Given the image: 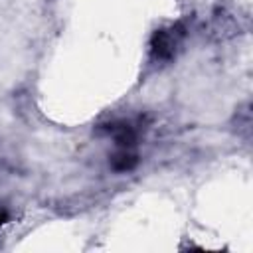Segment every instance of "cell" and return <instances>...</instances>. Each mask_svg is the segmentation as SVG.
Wrapping results in <instances>:
<instances>
[{
    "label": "cell",
    "mask_w": 253,
    "mask_h": 253,
    "mask_svg": "<svg viewBox=\"0 0 253 253\" xmlns=\"http://www.w3.org/2000/svg\"><path fill=\"white\" fill-rule=\"evenodd\" d=\"M184 38V28L182 24H174L168 28H160L152 34L150 38V53L158 61H168L174 57L180 42Z\"/></svg>",
    "instance_id": "1"
},
{
    "label": "cell",
    "mask_w": 253,
    "mask_h": 253,
    "mask_svg": "<svg viewBox=\"0 0 253 253\" xmlns=\"http://www.w3.org/2000/svg\"><path fill=\"white\" fill-rule=\"evenodd\" d=\"M99 130L111 136L119 148H134L138 142V128L128 121H111L107 125H101Z\"/></svg>",
    "instance_id": "2"
},
{
    "label": "cell",
    "mask_w": 253,
    "mask_h": 253,
    "mask_svg": "<svg viewBox=\"0 0 253 253\" xmlns=\"http://www.w3.org/2000/svg\"><path fill=\"white\" fill-rule=\"evenodd\" d=\"M138 164V154L132 150V148H119L111 160H109V166L115 170V172H130L134 170Z\"/></svg>",
    "instance_id": "3"
},
{
    "label": "cell",
    "mask_w": 253,
    "mask_h": 253,
    "mask_svg": "<svg viewBox=\"0 0 253 253\" xmlns=\"http://www.w3.org/2000/svg\"><path fill=\"white\" fill-rule=\"evenodd\" d=\"M8 217H10V215H8V211H6L4 208H0V225H4V223L8 221Z\"/></svg>",
    "instance_id": "4"
}]
</instances>
